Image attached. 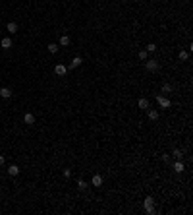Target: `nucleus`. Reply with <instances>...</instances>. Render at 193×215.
Returning <instances> with one entry per match:
<instances>
[{
    "instance_id": "obj_20",
    "label": "nucleus",
    "mask_w": 193,
    "mask_h": 215,
    "mask_svg": "<svg viewBox=\"0 0 193 215\" xmlns=\"http://www.w3.org/2000/svg\"><path fill=\"white\" fill-rule=\"evenodd\" d=\"M147 54H149L147 51H139V52H137V56H139V60H147Z\"/></svg>"
},
{
    "instance_id": "obj_11",
    "label": "nucleus",
    "mask_w": 193,
    "mask_h": 215,
    "mask_svg": "<svg viewBox=\"0 0 193 215\" xmlns=\"http://www.w3.org/2000/svg\"><path fill=\"white\" fill-rule=\"evenodd\" d=\"M8 175H10V176H18L19 175V167H18V165H10V167H8Z\"/></svg>"
},
{
    "instance_id": "obj_13",
    "label": "nucleus",
    "mask_w": 193,
    "mask_h": 215,
    "mask_svg": "<svg viewBox=\"0 0 193 215\" xmlns=\"http://www.w3.org/2000/svg\"><path fill=\"white\" fill-rule=\"evenodd\" d=\"M0 97L10 99V97H12V89H8V87H0Z\"/></svg>"
},
{
    "instance_id": "obj_5",
    "label": "nucleus",
    "mask_w": 193,
    "mask_h": 215,
    "mask_svg": "<svg viewBox=\"0 0 193 215\" xmlns=\"http://www.w3.org/2000/svg\"><path fill=\"white\" fill-rule=\"evenodd\" d=\"M81 64H83V58H81V56H73V60L70 62V66H68V68H70V70H73V68H79Z\"/></svg>"
},
{
    "instance_id": "obj_16",
    "label": "nucleus",
    "mask_w": 193,
    "mask_h": 215,
    "mask_svg": "<svg viewBox=\"0 0 193 215\" xmlns=\"http://www.w3.org/2000/svg\"><path fill=\"white\" fill-rule=\"evenodd\" d=\"M87 186H89V184L85 182L83 178H79V180H77V188H79V190H87Z\"/></svg>"
},
{
    "instance_id": "obj_24",
    "label": "nucleus",
    "mask_w": 193,
    "mask_h": 215,
    "mask_svg": "<svg viewBox=\"0 0 193 215\" xmlns=\"http://www.w3.org/2000/svg\"><path fill=\"white\" fill-rule=\"evenodd\" d=\"M4 163H6V157H4V155H0V167H2Z\"/></svg>"
},
{
    "instance_id": "obj_19",
    "label": "nucleus",
    "mask_w": 193,
    "mask_h": 215,
    "mask_svg": "<svg viewBox=\"0 0 193 215\" xmlns=\"http://www.w3.org/2000/svg\"><path fill=\"white\" fill-rule=\"evenodd\" d=\"M172 91V85L170 84H162V93H170Z\"/></svg>"
},
{
    "instance_id": "obj_3",
    "label": "nucleus",
    "mask_w": 193,
    "mask_h": 215,
    "mask_svg": "<svg viewBox=\"0 0 193 215\" xmlns=\"http://www.w3.org/2000/svg\"><path fill=\"white\" fill-rule=\"evenodd\" d=\"M156 101H158V105H160V109H170V107H172L170 99L164 97V95H158V97H156Z\"/></svg>"
},
{
    "instance_id": "obj_8",
    "label": "nucleus",
    "mask_w": 193,
    "mask_h": 215,
    "mask_svg": "<svg viewBox=\"0 0 193 215\" xmlns=\"http://www.w3.org/2000/svg\"><path fill=\"white\" fill-rule=\"evenodd\" d=\"M137 107H139V109H143V111H147L149 107H151V103H149V99L141 97V99H139V101H137Z\"/></svg>"
},
{
    "instance_id": "obj_14",
    "label": "nucleus",
    "mask_w": 193,
    "mask_h": 215,
    "mask_svg": "<svg viewBox=\"0 0 193 215\" xmlns=\"http://www.w3.org/2000/svg\"><path fill=\"white\" fill-rule=\"evenodd\" d=\"M6 29L14 35V33H18V23H16V21H10V23L6 25Z\"/></svg>"
},
{
    "instance_id": "obj_22",
    "label": "nucleus",
    "mask_w": 193,
    "mask_h": 215,
    "mask_svg": "<svg viewBox=\"0 0 193 215\" xmlns=\"http://www.w3.org/2000/svg\"><path fill=\"white\" fill-rule=\"evenodd\" d=\"M187 56H189L187 51H180V60H187Z\"/></svg>"
},
{
    "instance_id": "obj_7",
    "label": "nucleus",
    "mask_w": 193,
    "mask_h": 215,
    "mask_svg": "<svg viewBox=\"0 0 193 215\" xmlns=\"http://www.w3.org/2000/svg\"><path fill=\"white\" fill-rule=\"evenodd\" d=\"M0 47H2L4 51L12 49V37H2V41H0Z\"/></svg>"
},
{
    "instance_id": "obj_4",
    "label": "nucleus",
    "mask_w": 193,
    "mask_h": 215,
    "mask_svg": "<svg viewBox=\"0 0 193 215\" xmlns=\"http://www.w3.org/2000/svg\"><path fill=\"white\" fill-rule=\"evenodd\" d=\"M54 74H56V76H66V74H68V66L56 64V66H54Z\"/></svg>"
},
{
    "instance_id": "obj_23",
    "label": "nucleus",
    "mask_w": 193,
    "mask_h": 215,
    "mask_svg": "<svg viewBox=\"0 0 193 215\" xmlns=\"http://www.w3.org/2000/svg\"><path fill=\"white\" fill-rule=\"evenodd\" d=\"M62 175H64L66 178H70V176H71V169H64V170H62Z\"/></svg>"
},
{
    "instance_id": "obj_9",
    "label": "nucleus",
    "mask_w": 193,
    "mask_h": 215,
    "mask_svg": "<svg viewBox=\"0 0 193 215\" xmlns=\"http://www.w3.org/2000/svg\"><path fill=\"white\" fill-rule=\"evenodd\" d=\"M147 116H149V120H158V111H154V109L149 107V109H147Z\"/></svg>"
},
{
    "instance_id": "obj_10",
    "label": "nucleus",
    "mask_w": 193,
    "mask_h": 215,
    "mask_svg": "<svg viewBox=\"0 0 193 215\" xmlns=\"http://www.w3.org/2000/svg\"><path fill=\"white\" fill-rule=\"evenodd\" d=\"M70 43H71L70 35H62V37H60V41H58V45H60V47H68Z\"/></svg>"
},
{
    "instance_id": "obj_1",
    "label": "nucleus",
    "mask_w": 193,
    "mask_h": 215,
    "mask_svg": "<svg viewBox=\"0 0 193 215\" xmlns=\"http://www.w3.org/2000/svg\"><path fill=\"white\" fill-rule=\"evenodd\" d=\"M143 207H145V211H147V213H154V200L151 198V196H147V198H145Z\"/></svg>"
},
{
    "instance_id": "obj_12",
    "label": "nucleus",
    "mask_w": 193,
    "mask_h": 215,
    "mask_svg": "<svg viewBox=\"0 0 193 215\" xmlns=\"http://www.w3.org/2000/svg\"><path fill=\"white\" fill-rule=\"evenodd\" d=\"M91 184H93V186H103V176L95 175L93 178H91Z\"/></svg>"
},
{
    "instance_id": "obj_2",
    "label": "nucleus",
    "mask_w": 193,
    "mask_h": 215,
    "mask_svg": "<svg viewBox=\"0 0 193 215\" xmlns=\"http://www.w3.org/2000/svg\"><path fill=\"white\" fill-rule=\"evenodd\" d=\"M145 68H147L149 72H156L158 68H160V64H158L156 60H153V58H151V60L147 58V60H145Z\"/></svg>"
},
{
    "instance_id": "obj_6",
    "label": "nucleus",
    "mask_w": 193,
    "mask_h": 215,
    "mask_svg": "<svg viewBox=\"0 0 193 215\" xmlns=\"http://www.w3.org/2000/svg\"><path fill=\"white\" fill-rule=\"evenodd\" d=\"M23 122H25L27 126H33V124H35V114H33V112H25V114H23Z\"/></svg>"
},
{
    "instance_id": "obj_15",
    "label": "nucleus",
    "mask_w": 193,
    "mask_h": 215,
    "mask_svg": "<svg viewBox=\"0 0 193 215\" xmlns=\"http://www.w3.org/2000/svg\"><path fill=\"white\" fill-rule=\"evenodd\" d=\"M174 170H176V173H183V170H186V167H183V163H181V161H176V163H174Z\"/></svg>"
},
{
    "instance_id": "obj_21",
    "label": "nucleus",
    "mask_w": 193,
    "mask_h": 215,
    "mask_svg": "<svg viewBox=\"0 0 193 215\" xmlns=\"http://www.w3.org/2000/svg\"><path fill=\"white\" fill-rule=\"evenodd\" d=\"M145 51H147V52H154V51H156V45H154V43H149Z\"/></svg>"
},
{
    "instance_id": "obj_17",
    "label": "nucleus",
    "mask_w": 193,
    "mask_h": 215,
    "mask_svg": "<svg viewBox=\"0 0 193 215\" xmlns=\"http://www.w3.org/2000/svg\"><path fill=\"white\" fill-rule=\"evenodd\" d=\"M172 155L176 157V159H178V161H181V157H183V153H181V149H178V147H176V149L172 151Z\"/></svg>"
},
{
    "instance_id": "obj_18",
    "label": "nucleus",
    "mask_w": 193,
    "mask_h": 215,
    "mask_svg": "<svg viewBox=\"0 0 193 215\" xmlns=\"http://www.w3.org/2000/svg\"><path fill=\"white\" fill-rule=\"evenodd\" d=\"M46 49H48V52H52V54H54V52H58V43H50Z\"/></svg>"
}]
</instances>
